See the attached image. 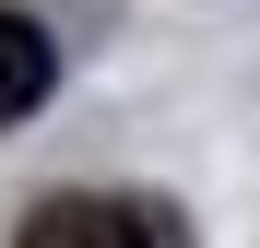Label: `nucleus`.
Returning a JSON list of instances; mask_svg holds the SVG:
<instances>
[{
	"label": "nucleus",
	"mask_w": 260,
	"mask_h": 248,
	"mask_svg": "<svg viewBox=\"0 0 260 248\" xmlns=\"http://www.w3.org/2000/svg\"><path fill=\"white\" fill-rule=\"evenodd\" d=\"M12 248H189L178 236V213H166V201H48V213H36Z\"/></svg>",
	"instance_id": "obj_1"
},
{
	"label": "nucleus",
	"mask_w": 260,
	"mask_h": 248,
	"mask_svg": "<svg viewBox=\"0 0 260 248\" xmlns=\"http://www.w3.org/2000/svg\"><path fill=\"white\" fill-rule=\"evenodd\" d=\"M48 83H59V48H48V24H36V12H0V118L48 107Z\"/></svg>",
	"instance_id": "obj_2"
}]
</instances>
